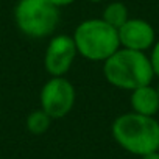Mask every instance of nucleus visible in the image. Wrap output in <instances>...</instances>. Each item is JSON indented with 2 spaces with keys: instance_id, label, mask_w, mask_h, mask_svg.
I'll return each instance as SVG.
<instances>
[{
  "instance_id": "f257e3e1",
  "label": "nucleus",
  "mask_w": 159,
  "mask_h": 159,
  "mask_svg": "<svg viewBox=\"0 0 159 159\" xmlns=\"http://www.w3.org/2000/svg\"><path fill=\"white\" fill-rule=\"evenodd\" d=\"M106 81L122 91H134L140 86L151 84L154 72L145 52L120 47L103 62Z\"/></svg>"
},
{
  "instance_id": "f03ea898",
  "label": "nucleus",
  "mask_w": 159,
  "mask_h": 159,
  "mask_svg": "<svg viewBox=\"0 0 159 159\" xmlns=\"http://www.w3.org/2000/svg\"><path fill=\"white\" fill-rule=\"evenodd\" d=\"M116 142L131 154L143 156L159 150V122L137 112L119 116L111 126Z\"/></svg>"
},
{
  "instance_id": "7ed1b4c3",
  "label": "nucleus",
  "mask_w": 159,
  "mask_h": 159,
  "mask_svg": "<svg viewBox=\"0 0 159 159\" xmlns=\"http://www.w3.org/2000/svg\"><path fill=\"white\" fill-rule=\"evenodd\" d=\"M73 42L78 55L89 61L105 62L120 48L117 28L106 24L103 19H88L73 31Z\"/></svg>"
},
{
  "instance_id": "20e7f679",
  "label": "nucleus",
  "mask_w": 159,
  "mask_h": 159,
  "mask_svg": "<svg viewBox=\"0 0 159 159\" xmlns=\"http://www.w3.org/2000/svg\"><path fill=\"white\" fill-rule=\"evenodd\" d=\"M17 28L28 38L50 36L59 22V8L48 0H19L14 8Z\"/></svg>"
},
{
  "instance_id": "39448f33",
  "label": "nucleus",
  "mask_w": 159,
  "mask_h": 159,
  "mask_svg": "<svg viewBox=\"0 0 159 159\" xmlns=\"http://www.w3.org/2000/svg\"><path fill=\"white\" fill-rule=\"evenodd\" d=\"M76 92L64 76H50L41 89V109L52 119L66 117L75 106Z\"/></svg>"
},
{
  "instance_id": "423d86ee",
  "label": "nucleus",
  "mask_w": 159,
  "mask_h": 159,
  "mask_svg": "<svg viewBox=\"0 0 159 159\" xmlns=\"http://www.w3.org/2000/svg\"><path fill=\"white\" fill-rule=\"evenodd\" d=\"M76 55L78 52L73 38L69 34H58L47 45L44 67L52 76H64L70 70Z\"/></svg>"
},
{
  "instance_id": "0eeeda50",
  "label": "nucleus",
  "mask_w": 159,
  "mask_h": 159,
  "mask_svg": "<svg viewBox=\"0 0 159 159\" xmlns=\"http://www.w3.org/2000/svg\"><path fill=\"white\" fill-rule=\"evenodd\" d=\"M120 47L145 52L156 42V33L150 22L143 19H128L119 30Z\"/></svg>"
},
{
  "instance_id": "6e6552de",
  "label": "nucleus",
  "mask_w": 159,
  "mask_h": 159,
  "mask_svg": "<svg viewBox=\"0 0 159 159\" xmlns=\"http://www.w3.org/2000/svg\"><path fill=\"white\" fill-rule=\"evenodd\" d=\"M131 108L133 112L154 117L159 111V95L156 92V88L151 84L140 86L134 91H131Z\"/></svg>"
},
{
  "instance_id": "1a4fd4ad",
  "label": "nucleus",
  "mask_w": 159,
  "mask_h": 159,
  "mask_svg": "<svg viewBox=\"0 0 159 159\" xmlns=\"http://www.w3.org/2000/svg\"><path fill=\"white\" fill-rule=\"evenodd\" d=\"M102 19H103L106 24H109L111 27H114V28L119 30V28L129 19V16H128V8H126V5L122 3V2H111V3L106 5Z\"/></svg>"
},
{
  "instance_id": "9d476101",
  "label": "nucleus",
  "mask_w": 159,
  "mask_h": 159,
  "mask_svg": "<svg viewBox=\"0 0 159 159\" xmlns=\"http://www.w3.org/2000/svg\"><path fill=\"white\" fill-rule=\"evenodd\" d=\"M52 120L53 119L47 112H44L42 109H36V111L30 112L28 117H27V129L31 134H36V136L38 134H44L50 128Z\"/></svg>"
},
{
  "instance_id": "9b49d317",
  "label": "nucleus",
  "mask_w": 159,
  "mask_h": 159,
  "mask_svg": "<svg viewBox=\"0 0 159 159\" xmlns=\"http://www.w3.org/2000/svg\"><path fill=\"white\" fill-rule=\"evenodd\" d=\"M148 58H150V62H151V67H153L154 75L159 76V39L153 44V47H151V55H150Z\"/></svg>"
},
{
  "instance_id": "f8f14e48",
  "label": "nucleus",
  "mask_w": 159,
  "mask_h": 159,
  "mask_svg": "<svg viewBox=\"0 0 159 159\" xmlns=\"http://www.w3.org/2000/svg\"><path fill=\"white\" fill-rule=\"evenodd\" d=\"M50 3H53L56 8H61V7H69L72 3H75L76 0H48Z\"/></svg>"
},
{
  "instance_id": "ddd939ff",
  "label": "nucleus",
  "mask_w": 159,
  "mask_h": 159,
  "mask_svg": "<svg viewBox=\"0 0 159 159\" xmlns=\"http://www.w3.org/2000/svg\"><path fill=\"white\" fill-rule=\"evenodd\" d=\"M140 159H159V150H157V151H151V153H147V154L140 156Z\"/></svg>"
},
{
  "instance_id": "4468645a",
  "label": "nucleus",
  "mask_w": 159,
  "mask_h": 159,
  "mask_svg": "<svg viewBox=\"0 0 159 159\" xmlns=\"http://www.w3.org/2000/svg\"><path fill=\"white\" fill-rule=\"evenodd\" d=\"M89 2H92V3H100V2H103V0H89Z\"/></svg>"
},
{
  "instance_id": "2eb2a0df",
  "label": "nucleus",
  "mask_w": 159,
  "mask_h": 159,
  "mask_svg": "<svg viewBox=\"0 0 159 159\" xmlns=\"http://www.w3.org/2000/svg\"><path fill=\"white\" fill-rule=\"evenodd\" d=\"M156 92H157V95H159V83H157V86H156Z\"/></svg>"
}]
</instances>
